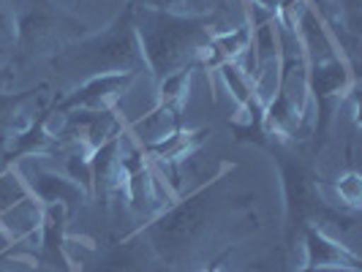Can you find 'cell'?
<instances>
[{"mask_svg": "<svg viewBox=\"0 0 362 272\" xmlns=\"http://www.w3.org/2000/svg\"><path fill=\"white\" fill-rule=\"evenodd\" d=\"M235 166L221 163L213 180L172 201L142 226L150 248L169 270H199L218 240H226L237 223H256L251 201L235 194H221Z\"/></svg>", "mask_w": 362, "mask_h": 272, "instance_id": "1", "label": "cell"}, {"mask_svg": "<svg viewBox=\"0 0 362 272\" xmlns=\"http://www.w3.org/2000/svg\"><path fill=\"white\" fill-rule=\"evenodd\" d=\"M134 6V3H131ZM134 25L142 44L147 73L161 82L175 71H197L204 66L213 36L221 30L216 14H180L169 8L134 6Z\"/></svg>", "mask_w": 362, "mask_h": 272, "instance_id": "2", "label": "cell"}, {"mask_svg": "<svg viewBox=\"0 0 362 272\" xmlns=\"http://www.w3.org/2000/svg\"><path fill=\"white\" fill-rule=\"evenodd\" d=\"M49 69L60 79L71 82V88L107 73L145 76L147 63L136 36V25H134V6L126 3L123 11L101 33L79 38L66 49H60L54 57H49Z\"/></svg>", "mask_w": 362, "mask_h": 272, "instance_id": "3", "label": "cell"}, {"mask_svg": "<svg viewBox=\"0 0 362 272\" xmlns=\"http://www.w3.org/2000/svg\"><path fill=\"white\" fill-rule=\"evenodd\" d=\"M6 6L14 25V69L49 60L69 44L90 36V25L60 8L54 0H6Z\"/></svg>", "mask_w": 362, "mask_h": 272, "instance_id": "4", "label": "cell"}, {"mask_svg": "<svg viewBox=\"0 0 362 272\" xmlns=\"http://www.w3.org/2000/svg\"><path fill=\"white\" fill-rule=\"evenodd\" d=\"M267 150L272 153V158L278 163V172H281L284 207H286V242L291 248L297 242V237L303 235V229L313 226L319 220L327 201L322 199L319 180L297 155L284 153L275 145H270Z\"/></svg>", "mask_w": 362, "mask_h": 272, "instance_id": "5", "label": "cell"}, {"mask_svg": "<svg viewBox=\"0 0 362 272\" xmlns=\"http://www.w3.org/2000/svg\"><path fill=\"white\" fill-rule=\"evenodd\" d=\"M120 161H123V194H126L128 207L136 215L153 220L172 204V196L166 182H161L158 177V169L147 158L145 150L128 136V131L120 136Z\"/></svg>", "mask_w": 362, "mask_h": 272, "instance_id": "6", "label": "cell"}, {"mask_svg": "<svg viewBox=\"0 0 362 272\" xmlns=\"http://www.w3.org/2000/svg\"><path fill=\"white\" fill-rule=\"evenodd\" d=\"M357 88V79L346 57H332L327 63L308 66V93L316 104V139L327 136L335 112L344 107L346 95Z\"/></svg>", "mask_w": 362, "mask_h": 272, "instance_id": "7", "label": "cell"}, {"mask_svg": "<svg viewBox=\"0 0 362 272\" xmlns=\"http://www.w3.org/2000/svg\"><path fill=\"white\" fill-rule=\"evenodd\" d=\"M134 73H107V76H95L88 79L82 85H76L71 90H66L63 95H54V104L49 109L52 112H101V109H115V104L128 93V88L134 85Z\"/></svg>", "mask_w": 362, "mask_h": 272, "instance_id": "8", "label": "cell"}, {"mask_svg": "<svg viewBox=\"0 0 362 272\" xmlns=\"http://www.w3.org/2000/svg\"><path fill=\"white\" fill-rule=\"evenodd\" d=\"M17 169L25 185H28V191H30V196H36L44 207L63 204L69 213H74L76 207L90 201V194L79 182H74L66 172L60 175V172H52V169H44L41 163H25V166H17Z\"/></svg>", "mask_w": 362, "mask_h": 272, "instance_id": "9", "label": "cell"}, {"mask_svg": "<svg viewBox=\"0 0 362 272\" xmlns=\"http://www.w3.org/2000/svg\"><path fill=\"white\" fill-rule=\"evenodd\" d=\"M166 270L156 251L150 248L147 237L142 229L131 232L120 242L109 245L104 254L98 256V261L90 267V272H161Z\"/></svg>", "mask_w": 362, "mask_h": 272, "instance_id": "10", "label": "cell"}, {"mask_svg": "<svg viewBox=\"0 0 362 272\" xmlns=\"http://www.w3.org/2000/svg\"><path fill=\"white\" fill-rule=\"evenodd\" d=\"M69 210L63 204H49L44 207V223H41V235H38V248L33 256V267L52 272H74V264L66 251V220H69Z\"/></svg>", "mask_w": 362, "mask_h": 272, "instance_id": "11", "label": "cell"}, {"mask_svg": "<svg viewBox=\"0 0 362 272\" xmlns=\"http://www.w3.org/2000/svg\"><path fill=\"white\" fill-rule=\"evenodd\" d=\"M300 237L305 248V267L310 270H362L360 254L341 240L325 235L319 226H305Z\"/></svg>", "mask_w": 362, "mask_h": 272, "instance_id": "12", "label": "cell"}, {"mask_svg": "<svg viewBox=\"0 0 362 272\" xmlns=\"http://www.w3.org/2000/svg\"><path fill=\"white\" fill-rule=\"evenodd\" d=\"M123 136V134H120ZM120 136L109 139L90 153V196L109 207L115 196L123 194V161H120Z\"/></svg>", "mask_w": 362, "mask_h": 272, "instance_id": "13", "label": "cell"}, {"mask_svg": "<svg viewBox=\"0 0 362 272\" xmlns=\"http://www.w3.org/2000/svg\"><path fill=\"white\" fill-rule=\"evenodd\" d=\"M57 153H63V147L57 142V136L47 128V109H44L38 117L28 123V128L14 134V139L0 153V158L6 161V166H14L25 158H47Z\"/></svg>", "mask_w": 362, "mask_h": 272, "instance_id": "14", "label": "cell"}, {"mask_svg": "<svg viewBox=\"0 0 362 272\" xmlns=\"http://www.w3.org/2000/svg\"><path fill=\"white\" fill-rule=\"evenodd\" d=\"M207 128H199V131H188V128H177L172 136H166L161 142H156V145L150 147H142L147 153V158L153 161L156 169H161L163 175L169 172L172 177H175V172H177V166L185 163L197 150L199 145L207 139Z\"/></svg>", "mask_w": 362, "mask_h": 272, "instance_id": "15", "label": "cell"}, {"mask_svg": "<svg viewBox=\"0 0 362 272\" xmlns=\"http://www.w3.org/2000/svg\"><path fill=\"white\" fill-rule=\"evenodd\" d=\"M41 223H44V204L36 196H25L11 210H6L0 215V229L11 237L14 245H25L33 240L38 242Z\"/></svg>", "mask_w": 362, "mask_h": 272, "instance_id": "16", "label": "cell"}, {"mask_svg": "<svg viewBox=\"0 0 362 272\" xmlns=\"http://www.w3.org/2000/svg\"><path fill=\"white\" fill-rule=\"evenodd\" d=\"M49 90L47 82H38L36 88H28V90H6L0 93V153L8 147V142L14 139V134H19L22 128H28V123L33 117H25V107L38 98V93Z\"/></svg>", "mask_w": 362, "mask_h": 272, "instance_id": "17", "label": "cell"}, {"mask_svg": "<svg viewBox=\"0 0 362 272\" xmlns=\"http://www.w3.org/2000/svg\"><path fill=\"white\" fill-rule=\"evenodd\" d=\"M177 128H182V112L172 107H163V104H156L142 120L131 123L126 131L139 147H150L156 145V142H161V139H166V136H172Z\"/></svg>", "mask_w": 362, "mask_h": 272, "instance_id": "18", "label": "cell"}, {"mask_svg": "<svg viewBox=\"0 0 362 272\" xmlns=\"http://www.w3.org/2000/svg\"><path fill=\"white\" fill-rule=\"evenodd\" d=\"M254 44V25L243 22L229 30H218L210 44V54L202 69H218L221 63H240Z\"/></svg>", "mask_w": 362, "mask_h": 272, "instance_id": "19", "label": "cell"}, {"mask_svg": "<svg viewBox=\"0 0 362 272\" xmlns=\"http://www.w3.org/2000/svg\"><path fill=\"white\" fill-rule=\"evenodd\" d=\"M218 73H221L223 85L229 88V93H232V98L237 101V107L240 109H248V107H254V104H262L254 90V79L243 71L237 63H221V66H218Z\"/></svg>", "mask_w": 362, "mask_h": 272, "instance_id": "20", "label": "cell"}, {"mask_svg": "<svg viewBox=\"0 0 362 272\" xmlns=\"http://www.w3.org/2000/svg\"><path fill=\"white\" fill-rule=\"evenodd\" d=\"M191 82H194V71L191 69L163 76L161 82H158V101L156 104H163V107H172L182 112L188 95H191Z\"/></svg>", "mask_w": 362, "mask_h": 272, "instance_id": "21", "label": "cell"}, {"mask_svg": "<svg viewBox=\"0 0 362 272\" xmlns=\"http://www.w3.org/2000/svg\"><path fill=\"white\" fill-rule=\"evenodd\" d=\"M25 196H30V191H28V185L22 180V175H19V169L14 166H6L3 172H0V215L6 213V210H11L17 201H22Z\"/></svg>", "mask_w": 362, "mask_h": 272, "instance_id": "22", "label": "cell"}, {"mask_svg": "<svg viewBox=\"0 0 362 272\" xmlns=\"http://www.w3.org/2000/svg\"><path fill=\"white\" fill-rule=\"evenodd\" d=\"M335 194L346 210L357 213L362 207V177L357 172H346L335 180Z\"/></svg>", "mask_w": 362, "mask_h": 272, "instance_id": "23", "label": "cell"}, {"mask_svg": "<svg viewBox=\"0 0 362 272\" xmlns=\"http://www.w3.org/2000/svg\"><path fill=\"white\" fill-rule=\"evenodd\" d=\"M66 175L74 182H79L90 194V153H85V150H69L66 153Z\"/></svg>", "mask_w": 362, "mask_h": 272, "instance_id": "24", "label": "cell"}, {"mask_svg": "<svg viewBox=\"0 0 362 272\" xmlns=\"http://www.w3.org/2000/svg\"><path fill=\"white\" fill-rule=\"evenodd\" d=\"M8 44L14 47V25H11V14H8L6 0H0V63L8 60V49H6Z\"/></svg>", "mask_w": 362, "mask_h": 272, "instance_id": "25", "label": "cell"}, {"mask_svg": "<svg viewBox=\"0 0 362 272\" xmlns=\"http://www.w3.org/2000/svg\"><path fill=\"white\" fill-rule=\"evenodd\" d=\"M223 0H169V11L175 8H191L188 14H216Z\"/></svg>", "mask_w": 362, "mask_h": 272, "instance_id": "26", "label": "cell"}, {"mask_svg": "<svg viewBox=\"0 0 362 272\" xmlns=\"http://www.w3.org/2000/svg\"><path fill=\"white\" fill-rule=\"evenodd\" d=\"M14 79H17V71H14L11 63L8 66H0V93L11 90L14 88Z\"/></svg>", "mask_w": 362, "mask_h": 272, "instance_id": "27", "label": "cell"}, {"mask_svg": "<svg viewBox=\"0 0 362 272\" xmlns=\"http://www.w3.org/2000/svg\"><path fill=\"white\" fill-rule=\"evenodd\" d=\"M256 8H262L264 14H270V17H275V11H278V6H281V0H254Z\"/></svg>", "mask_w": 362, "mask_h": 272, "instance_id": "28", "label": "cell"}, {"mask_svg": "<svg viewBox=\"0 0 362 272\" xmlns=\"http://www.w3.org/2000/svg\"><path fill=\"white\" fill-rule=\"evenodd\" d=\"M134 6H142V8H169V0H128Z\"/></svg>", "mask_w": 362, "mask_h": 272, "instance_id": "29", "label": "cell"}, {"mask_svg": "<svg viewBox=\"0 0 362 272\" xmlns=\"http://www.w3.org/2000/svg\"><path fill=\"white\" fill-rule=\"evenodd\" d=\"M226 254H229V251H223V254L218 256L216 261H210V264H204V267H202L199 272H223V270H221V261L226 259Z\"/></svg>", "mask_w": 362, "mask_h": 272, "instance_id": "30", "label": "cell"}, {"mask_svg": "<svg viewBox=\"0 0 362 272\" xmlns=\"http://www.w3.org/2000/svg\"><path fill=\"white\" fill-rule=\"evenodd\" d=\"M11 245H14V242H11V237H8L6 232H3V229H0V256L8 254V251H11Z\"/></svg>", "mask_w": 362, "mask_h": 272, "instance_id": "31", "label": "cell"}, {"mask_svg": "<svg viewBox=\"0 0 362 272\" xmlns=\"http://www.w3.org/2000/svg\"><path fill=\"white\" fill-rule=\"evenodd\" d=\"M294 272H351V270H310V267H300V270Z\"/></svg>", "mask_w": 362, "mask_h": 272, "instance_id": "32", "label": "cell"}, {"mask_svg": "<svg viewBox=\"0 0 362 272\" xmlns=\"http://www.w3.org/2000/svg\"><path fill=\"white\" fill-rule=\"evenodd\" d=\"M74 3H76V6H82V3H85V0H74Z\"/></svg>", "mask_w": 362, "mask_h": 272, "instance_id": "33", "label": "cell"}]
</instances>
